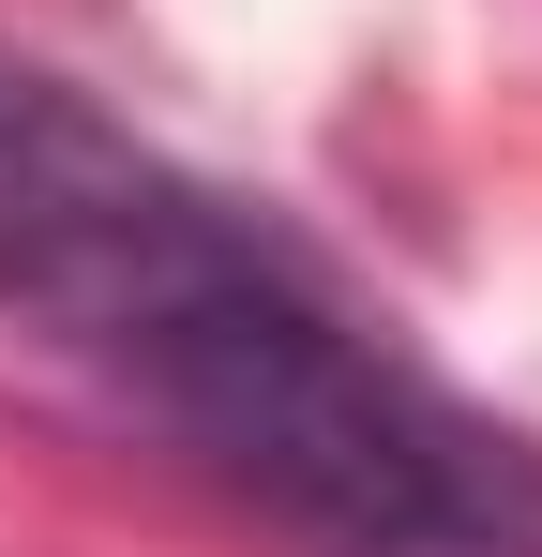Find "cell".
I'll use <instances>...</instances> for the list:
<instances>
[{"label":"cell","instance_id":"cell-1","mask_svg":"<svg viewBox=\"0 0 542 557\" xmlns=\"http://www.w3.org/2000/svg\"><path fill=\"white\" fill-rule=\"evenodd\" d=\"M0 317L121 376L196 467L332 557H542L528 437L407 362L271 211L46 61H0Z\"/></svg>","mask_w":542,"mask_h":557}]
</instances>
